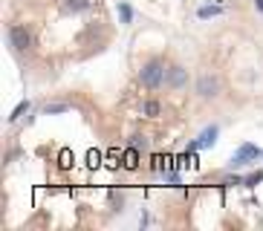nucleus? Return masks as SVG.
<instances>
[{
  "instance_id": "nucleus-19",
  "label": "nucleus",
  "mask_w": 263,
  "mask_h": 231,
  "mask_svg": "<svg viewBox=\"0 0 263 231\" xmlns=\"http://www.w3.org/2000/svg\"><path fill=\"white\" fill-rule=\"evenodd\" d=\"M255 9H258V12L263 15V0H255Z\"/></svg>"
},
{
  "instance_id": "nucleus-17",
  "label": "nucleus",
  "mask_w": 263,
  "mask_h": 231,
  "mask_svg": "<svg viewBox=\"0 0 263 231\" xmlns=\"http://www.w3.org/2000/svg\"><path fill=\"white\" fill-rule=\"evenodd\" d=\"M58 165H61V168H69V165H72V153H69V150H61V156H58Z\"/></svg>"
},
{
  "instance_id": "nucleus-16",
  "label": "nucleus",
  "mask_w": 263,
  "mask_h": 231,
  "mask_svg": "<svg viewBox=\"0 0 263 231\" xmlns=\"http://www.w3.org/2000/svg\"><path fill=\"white\" fill-rule=\"evenodd\" d=\"M220 12H223L220 6H202V9L197 12V17H202V20H205V17H214V15H220Z\"/></svg>"
},
{
  "instance_id": "nucleus-3",
  "label": "nucleus",
  "mask_w": 263,
  "mask_h": 231,
  "mask_svg": "<svg viewBox=\"0 0 263 231\" xmlns=\"http://www.w3.org/2000/svg\"><path fill=\"white\" fill-rule=\"evenodd\" d=\"M6 41H9L12 52H29L32 50V32H29L23 23H9V29H6Z\"/></svg>"
},
{
  "instance_id": "nucleus-11",
  "label": "nucleus",
  "mask_w": 263,
  "mask_h": 231,
  "mask_svg": "<svg viewBox=\"0 0 263 231\" xmlns=\"http://www.w3.org/2000/svg\"><path fill=\"white\" fill-rule=\"evenodd\" d=\"M119 15H122V23H125V26H131L133 23V9H131L128 0H119Z\"/></svg>"
},
{
  "instance_id": "nucleus-7",
  "label": "nucleus",
  "mask_w": 263,
  "mask_h": 231,
  "mask_svg": "<svg viewBox=\"0 0 263 231\" xmlns=\"http://www.w3.org/2000/svg\"><path fill=\"white\" fill-rule=\"evenodd\" d=\"M139 159H142V150L131 145V148L122 153V168H125V171H136V168H139Z\"/></svg>"
},
{
  "instance_id": "nucleus-15",
  "label": "nucleus",
  "mask_w": 263,
  "mask_h": 231,
  "mask_svg": "<svg viewBox=\"0 0 263 231\" xmlns=\"http://www.w3.org/2000/svg\"><path fill=\"white\" fill-rule=\"evenodd\" d=\"M261 182H263V171H258V173H249L246 179H243V185H246V188H258Z\"/></svg>"
},
{
  "instance_id": "nucleus-2",
  "label": "nucleus",
  "mask_w": 263,
  "mask_h": 231,
  "mask_svg": "<svg viewBox=\"0 0 263 231\" xmlns=\"http://www.w3.org/2000/svg\"><path fill=\"white\" fill-rule=\"evenodd\" d=\"M220 93H223V78H220L217 72H211V69L199 72L197 81H194V96H197L199 101H217Z\"/></svg>"
},
{
  "instance_id": "nucleus-1",
  "label": "nucleus",
  "mask_w": 263,
  "mask_h": 231,
  "mask_svg": "<svg viewBox=\"0 0 263 231\" xmlns=\"http://www.w3.org/2000/svg\"><path fill=\"white\" fill-rule=\"evenodd\" d=\"M165 75H168V61L162 55H153V58H148L145 64L139 66V84L145 90H150V93L165 87Z\"/></svg>"
},
{
  "instance_id": "nucleus-5",
  "label": "nucleus",
  "mask_w": 263,
  "mask_h": 231,
  "mask_svg": "<svg viewBox=\"0 0 263 231\" xmlns=\"http://www.w3.org/2000/svg\"><path fill=\"white\" fill-rule=\"evenodd\" d=\"M165 87H171V90H182V87H188V69H185L182 64H168Z\"/></svg>"
},
{
  "instance_id": "nucleus-6",
  "label": "nucleus",
  "mask_w": 263,
  "mask_h": 231,
  "mask_svg": "<svg viewBox=\"0 0 263 231\" xmlns=\"http://www.w3.org/2000/svg\"><path fill=\"white\" fill-rule=\"evenodd\" d=\"M217 136H220V127H217V124H208V127H202V130H199V136H197L199 150L214 148V145H217Z\"/></svg>"
},
{
  "instance_id": "nucleus-8",
  "label": "nucleus",
  "mask_w": 263,
  "mask_h": 231,
  "mask_svg": "<svg viewBox=\"0 0 263 231\" xmlns=\"http://www.w3.org/2000/svg\"><path fill=\"white\" fill-rule=\"evenodd\" d=\"M29 110H32V101H29V99H23V101H20V104L15 107V110L9 113V124H15V121H20V118H23V116L29 113Z\"/></svg>"
},
{
  "instance_id": "nucleus-18",
  "label": "nucleus",
  "mask_w": 263,
  "mask_h": 231,
  "mask_svg": "<svg viewBox=\"0 0 263 231\" xmlns=\"http://www.w3.org/2000/svg\"><path fill=\"white\" fill-rule=\"evenodd\" d=\"M99 159H101V153H90V165H93V168L99 165Z\"/></svg>"
},
{
  "instance_id": "nucleus-12",
  "label": "nucleus",
  "mask_w": 263,
  "mask_h": 231,
  "mask_svg": "<svg viewBox=\"0 0 263 231\" xmlns=\"http://www.w3.org/2000/svg\"><path fill=\"white\" fill-rule=\"evenodd\" d=\"M165 165H168V156H150V171L153 173H165Z\"/></svg>"
},
{
  "instance_id": "nucleus-14",
  "label": "nucleus",
  "mask_w": 263,
  "mask_h": 231,
  "mask_svg": "<svg viewBox=\"0 0 263 231\" xmlns=\"http://www.w3.org/2000/svg\"><path fill=\"white\" fill-rule=\"evenodd\" d=\"M133 148H139L142 150V153H145V150L150 148V142H148V136H145V133H136V136H133V142H131Z\"/></svg>"
},
{
  "instance_id": "nucleus-4",
  "label": "nucleus",
  "mask_w": 263,
  "mask_h": 231,
  "mask_svg": "<svg viewBox=\"0 0 263 231\" xmlns=\"http://www.w3.org/2000/svg\"><path fill=\"white\" fill-rule=\"evenodd\" d=\"M258 156H263V150L255 148L252 142H246V145H240V148L231 153L229 168H243V165H249V162H258Z\"/></svg>"
},
{
  "instance_id": "nucleus-13",
  "label": "nucleus",
  "mask_w": 263,
  "mask_h": 231,
  "mask_svg": "<svg viewBox=\"0 0 263 231\" xmlns=\"http://www.w3.org/2000/svg\"><path fill=\"white\" fill-rule=\"evenodd\" d=\"M64 6H66V12H84L90 6V0H66Z\"/></svg>"
},
{
  "instance_id": "nucleus-9",
  "label": "nucleus",
  "mask_w": 263,
  "mask_h": 231,
  "mask_svg": "<svg viewBox=\"0 0 263 231\" xmlns=\"http://www.w3.org/2000/svg\"><path fill=\"white\" fill-rule=\"evenodd\" d=\"M72 104L66 101H52V104H44V116H61V113H69Z\"/></svg>"
},
{
  "instance_id": "nucleus-10",
  "label": "nucleus",
  "mask_w": 263,
  "mask_h": 231,
  "mask_svg": "<svg viewBox=\"0 0 263 231\" xmlns=\"http://www.w3.org/2000/svg\"><path fill=\"white\" fill-rule=\"evenodd\" d=\"M162 113V104L156 99H145L142 101V116H148V118H156V116Z\"/></svg>"
}]
</instances>
